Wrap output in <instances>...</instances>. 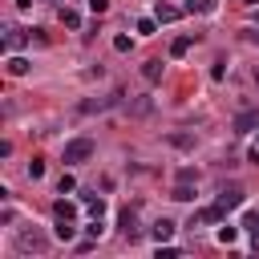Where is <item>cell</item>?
I'll return each mask as SVG.
<instances>
[{
    "instance_id": "12",
    "label": "cell",
    "mask_w": 259,
    "mask_h": 259,
    "mask_svg": "<svg viewBox=\"0 0 259 259\" xmlns=\"http://www.w3.org/2000/svg\"><path fill=\"white\" fill-rule=\"evenodd\" d=\"M53 235H57L61 243H73V239H77V227H73V223H65V219H57V231H53Z\"/></svg>"
},
{
    "instance_id": "23",
    "label": "cell",
    "mask_w": 259,
    "mask_h": 259,
    "mask_svg": "<svg viewBox=\"0 0 259 259\" xmlns=\"http://www.w3.org/2000/svg\"><path fill=\"white\" fill-rule=\"evenodd\" d=\"M154 28H158V20H150V16H142V20H138V32H142V36H150Z\"/></svg>"
},
{
    "instance_id": "3",
    "label": "cell",
    "mask_w": 259,
    "mask_h": 259,
    "mask_svg": "<svg viewBox=\"0 0 259 259\" xmlns=\"http://www.w3.org/2000/svg\"><path fill=\"white\" fill-rule=\"evenodd\" d=\"M214 206H219L223 214H227V210H239V206H243V186H227V190H219Z\"/></svg>"
},
{
    "instance_id": "4",
    "label": "cell",
    "mask_w": 259,
    "mask_h": 259,
    "mask_svg": "<svg viewBox=\"0 0 259 259\" xmlns=\"http://www.w3.org/2000/svg\"><path fill=\"white\" fill-rule=\"evenodd\" d=\"M231 130H235V134H251V130H259V109H243V113H235Z\"/></svg>"
},
{
    "instance_id": "29",
    "label": "cell",
    "mask_w": 259,
    "mask_h": 259,
    "mask_svg": "<svg viewBox=\"0 0 259 259\" xmlns=\"http://www.w3.org/2000/svg\"><path fill=\"white\" fill-rule=\"evenodd\" d=\"M89 8H93V12H97V16H101V12H105V8H109V4H105V0H89Z\"/></svg>"
},
{
    "instance_id": "2",
    "label": "cell",
    "mask_w": 259,
    "mask_h": 259,
    "mask_svg": "<svg viewBox=\"0 0 259 259\" xmlns=\"http://www.w3.org/2000/svg\"><path fill=\"white\" fill-rule=\"evenodd\" d=\"M16 247H20L24 255H49V239H45L36 227H32V231H20V235H16Z\"/></svg>"
},
{
    "instance_id": "13",
    "label": "cell",
    "mask_w": 259,
    "mask_h": 259,
    "mask_svg": "<svg viewBox=\"0 0 259 259\" xmlns=\"http://www.w3.org/2000/svg\"><path fill=\"white\" fill-rule=\"evenodd\" d=\"M214 8V0H186L182 4V12H190V16H202V12H210Z\"/></svg>"
},
{
    "instance_id": "14",
    "label": "cell",
    "mask_w": 259,
    "mask_h": 259,
    "mask_svg": "<svg viewBox=\"0 0 259 259\" xmlns=\"http://www.w3.org/2000/svg\"><path fill=\"white\" fill-rule=\"evenodd\" d=\"M61 24L77 32V28H81V12H77V8H61Z\"/></svg>"
},
{
    "instance_id": "21",
    "label": "cell",
    "mask_w": 259,
    "mask_h": 259,
    "mask_svg": "<svg viewBox=\"0 0 259 259\" xmlns=\"http://www.w3.org/2000/svg\"><path fill=\"white\" fill-rule=\"evenodd\" d=\"M170 146H178V150H190V146H194V138H190V134H170Z\"/></svg>"
},
{
    "instance_id": "26",
    "label": "cell",
    "mask_w": 259,
    "mask_h": 259,
    "mask_svg": "<svg viewBox=\"0 0 259 259\" xmlns=\"http://www.w3.org/2000/svg\"><path fill=\"white\" fill-rule=\"evenodd\" d=\"M28 178H45V162H28Z\"/></svg>"
},
{
    "instance_id": "7",
    "label": "cell",
    "mask_w": 259,
    "mask_h": 259,
    "mask_svg": "<svg viewBox=\"0 0 259 259\" xmlns=\"http://www.w3.org/2000/svg\"><path fill=\"white\" fill-rule=\"evenodd\" d=\"M178 16H182V8H174V4L158 0V8H154V20H158V24H170V20H178Z\"/></svg>"
},
{
    "instance_id": "8",
    "label": "cell",
    "mask_w": 259,
    "mask_h": 259,
    "mask_svg": "<svg viewBox=\"0 0 259 259\" xmlns=\"http://www.w3.org/2000/svg\"><path fill=\"white\" fill-rule=\"evenodd\" d=\"M53 214H57V219H65V223H73V219H77V202L57 198V202H53Z\"/></svg>"
},
{
    "instance_id": "11",
    "label": "cell",
    "mask_w": 259,
    "mask_h": 259,
    "mask_svg": "<svg viewBox=\"0 0 259 259\" xmlns=\"http://www.w3.org/2000/svg\"><path fill=\"white\" fill-rule=\"evenodd\" d=\"M142 77H146L150 85H158V81H162V61H146V65H142Z\"/></svg>"
},
{
    "instance_id": "19",
    "label": "cell",
    "mask_w": 259,
    "mask_h": 259,
    "mask_svg": "<svg viewBox=\"0 0 259 259\" xmlns=\"http://www.w3.org/2000/svg\"><path fill=\"white\" fill-rule=\"evenodd\" d=\"M170 198H178V202H190V198H194V190H190V182H178V186L170 190Z\"/></svg>"
},
{
    "instance_id": "27",
    "label": "cell",
    "mask_w": 259,
    "mask_h": 259,
    "mask_svg": "<svg viewBox=\"0 0 259 259\" xmlns=\"http://www.w3.org/2000/svg\"><path fill=\"white\" fill-rule=\"evenodd\" d=\"M158 259H178V247H162L158 243Z\"/></svg>"
},
{
    "instance_id": "20",
    "label": "cell",
    "mask_w": 259,
    "mask_h": 259,
    "mask_svg": "<svg viewBox=\"0 0 259 259\" xmlns=\"http://www.w3.org/2000/svg\"><path fill=\"white\" fill-rule=\"evenodd\" d=\"M24 45V32L20 28H8V36H4V49H20Z\"/></svg>"
},
{
    "instance_id": "15",
    "label": "cell",
    "mask_w": 259,
    "mask_h": 259,
    "mask_svg": "<svg viewBox=\"0 0 259 259\" xmlns=\"http://www.w3.org/2000/svg\"><path fill=\"white\" fill-rule=\"evenodd\" d=\"M190 40H198V32H190V36H178V40L170 45V57H186V49H190Z\"/></svg>"
},
{
    "instance_id": "1",
    "label": "cell",
    "mask_w": 259,
    "mask_h": 259,
    "mask_svg": "<svg viewBox=\"0 0 259 259\" xmlns=\"http://www.w3.org/2000/svg\"><path fill=\"white\" fill-rule=\"evenodd\" d=\"M65 166H77V162H89L93 158V138H73V142H65Z\"/></svg>"
},
{
    "instance_id": "6",
    "label": "cell",
    "mask_w": 259,
    "mask_h": 259,
    "mask_svg": "<svg viewBox=\"0 0 259 259\" xmlns=\"http://www.w3.org/2000/svg\"><path fill=\"white\" fill-rule=\"evenodd\" d=\"M150 239H154V243H170V239H174V223H170V219H158V223L150 227Z\"/></svg>"
},
{
    "instance_id": "17",
    "label": "cell",
    "mask_w": 259,
    "mask_h": 259,
    "mask_svg": "<svg viewBox=\"0 0 259 259\" xmlns=\"http://www.w3.org/2000/svg\"><path fill=\"white\" fill-rule=\"evenodd\" d=\"M81 202L89 206V214H93V219H101V214H105V202H101V198H93V194H81Z\"/></svg>"
},
{
    "instance_id": "9",
    "label": "cell",
    "mask_w": 259,
    "mask_h": 259,
    "mask_svg": "<svg viewBox=\"0 0 259 259\" xmlns=\"http://www.w3.org/2000/svg\"><path fill=\"white\" fill-rule=\"evenodd\" d=\"M198 223H223V210H219V206L210 202V206H202V210H198V214L190 219V227H198Z\"/></svg>"
},
{
    "instance_id": "5",
    "label": "cell",
    "mask_w": 259,
    "mask_h": 259,
    "mask_svg": "<svg viewBox=\"0 0 259 259\" xmlns=\"http://www.w3.org/2000/svg\"><path fill=\"white\" fill-rule=\"evenodd\" d=\"M121 235H125L130 243L142 235V231H138V210H134V206H125V210H121Z\"/></svg>"
},
{
    "instance_id": "10",
    "label": "cell",
    "mask_w": 259,
    "mask_h": 259,
    "mask_svg": "<svg viewBox=\"0 0 259 259\" xmlns=\"http://www.w3.org/2000/svg\"><path fill=\"white\" fill-rule=\"evenodd\" d=\"M117 97H97V101H81L77 105V113H101V109H109Z\"/></svg>"
},
{
    "instance_id": "28",
    "label": "cell",
    "mask_w": 259,
    "mask_h": 259,
    "mask_svg": "<svg viewBox=\"0 0 259 259\" xmlns=\"http://www.w3.org/2000/svg\"><path fill=\"white\" fill-rule=\"evenodd\" d=\"M194 178H198V174H194L190 166H182V170H178V182H194Z\"/></svg>"
},
{
    "instance_id": "25",
    "label": "cell",
    "mask_w": 259,
    "mask_h": 259,
    "mask_svg": "<svg viewBox=\"0 0 259 259\" xmlns=\"http://www.w3.org/2000/svg\"><path fill=\"white\" fill-rule=\"evenodd\" d=\"M243 227H247V231H259V210H247V214H243Z\"/></svg>"
},
{
    "instance_id": "30",
    "label": "cell",
    "mask_w": 259,
    "mask_h": 259,
    "mask_svg": "<svg viewBox=\"0 0 259 259\" xmlns=\"http://www.w3.org/2000/svg\"><path fill=\"white\" fill-rule=\"evenodd\" d=\"M251 162H255V166H259V142H255V146H251Z\"/></svg>"
},
{
    "instance_id": "18",
    "label": "cell",
    "mask_w": 259,
    "mask_h": 259,
    "mask_svg": "<svg viewBox=\"0 0 259 259\" xmlns=\"http://www.w3.org/2000/svg\"><path fill=\"white\" fill-rule=\"evenodd\" d=\"M8 73H12V77H24V73H28V61H24V57H8Z\"/></svg>"
},
{
    "instance_id": "24",
    "label": "cell",
    "mask_w": 259,
    "mask_h": 259,
    "mask_svg": "<svg viewBox=\"0 0 259 259\" xmlns=\"http://www.w3.org/2000/svg\"><path fill=\"white\" fill-rule=\"evenodd\" d=\"M130 45H134V40H130L125 32H117V36H113V49H117V53H130Z\"/></svg>"
},
{
    "instance_id": "22",
    "label": "cell",
    "mask_w": 259,
    "mask_h": 259,
    "mask_svg": "<svg viewBox=\"0 0 259 259\" xmlns=\"http://www.w3.org/2000/svg\"><path fill=\"white\" fill-rule=\"evenodd\" d=\"M57 190H61V194H69V190H77V178H73V174H61V182H57Z\"/></svg>"
},
{
    "instance_id": "16",
    "label": "cell",
    "mask_w": 259,
    "mask_h": 259,
    "mask_svg": "<svg viewBox=\"0 0 259 259\" xmlns=\"http://www.w3.org/2000/svg\"><path fill=\"white\" fill-rule=\"evenodd\" d=\"M214 239H219V243H223V247H231V243H235V239H239V227H227V223H223V227H219V231H214Z\"/></svg>"
}]
</instances>
